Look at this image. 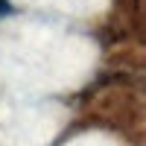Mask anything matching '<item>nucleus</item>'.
Segmentation results:
<instances>
[{
  "mask_svg": "<svg viewBox=\"0 0 146 146\" xmlns=\"http://www.w3.org/2000/svg\"><path fill=\"white\" fill-rule=\"evenodd\" d=\"M9 12H12V6H9V0H0V18H3V15H9Z\"/></svg>",
  "mask_w": 146,
  "mask_h": 146,
  "instance_id": "nucleus-1",
  "label": "nucleus"
}]
</instances>
